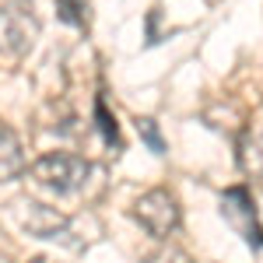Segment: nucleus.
Segmentation results:
<instances>
[{
	"label": "nucleus",
	"mask_w": 263,
	"mask_h": 263,
	"mask_svg": "<svg viewBox=\"0 0 263 263\" xmlns=\"http://www.w3.org/2000/svg\"><path fill=\"white\" fill-rule=\"evenodd\" d=\"M25 172H28L32 190L39 197H46V203L49 200L57 203L84 193V186L91 179V162L81 155H70V151H49L39 162H32Z\"/></svg>",
	"instance_id": "1"
},
{
	"label": "nucleus",
	"mask_w": 263,
	"mask_h": 263,
	"mask_svg": "<svg viewBox=\"0 0 263 263\" xmlns=\"http://www.w3.org/2000/svg\"><path fill=\"white\" fill-rule=\"evenodd\" d=\"M39 39V18L25 0H4L0 4V57L21 60Z\"/></svg>",
	"instance_id": "2"
},
{
	"label": "nucleus",
	"mask_w": 263,
	"mask_h": 263,
	"mask_svg": "<svg viewBox=\"0 0 263 263\" xmlns=\"http://www.w3.org/2000/svg\"><path fill=\"white\" fill-rule=\"evenodd\" d=\"M18 221L28 235L46 239V242H63L70 249H81V239H74V224L60 207L46 200H21L18 203Z\"/></svg>",
	"instance_id": "3"
},
{
	"label": "nucleus",
	"mask_w": 263,
	"mask_h": 263,
	"mask_svg": "<svg viewBox=\"0 0 263 263\" xmlns=\"http://www.w3.org/2000/svg\"><path fill=\"white\" fill-rule=\"evenodd\" d=\"M134 218L141 221V228L155 239H168L182 221V211H179V200L168 193V190H147L137 197L134 203Z\"/></svg>",
	"instance_id": "4"
},
{
	"label": "nucleus",
	"mask_w": 263,
	"mask_h": 263,
	"mask_svg": "<svg viewBox=\"0 0 263 263\" xmlns=\"http://www.w3.org/2000/svg\"><path fill=\"white\" fill-rule=\"evenodd\" d=\"M221 218L246 242L253 246H263V224H260V214H256V203H253V193L246 186H228L221 193Z\"/></svg>",
	"instance_id": "5"
},
{
	"label": "nucleus",
	"mask_w": 263,
	"mask_h": 263,
	"mask_svg": "<svg viewBox=\"0 0 263 263\" xmlns=\"http://www.w3.org/2000/svg\"><path fill=\"white\" fill-rule=\"evenodd\" d=\"M25 168H28L25 144L7 123L0 120V182H14L18 176H25Z\"/></svg>",
	"instance_id": "6"
},
{
	"label": "nucleus",
	"mask_w": 263,
	"mask_h": 263,
	"mask_svg": "<svg viewBox=\"0 0 263 263\" xmlns=\"http://www.w3.org/2000/svg\"><path fill=\"white\" fill-rule=\"evenodd\" d=\"M95 126H99L105 147H116V151H120V123H116L112 112H109L105 99H95Z\"/></svg>",
	"instance_id": "7"
},
{
	"label": "nucleus",
	"mask_w": 263,
	"mask_h": 263,
	"mask_svg": "<svg viewBox=\"0 0 263 263\" xmlns=\"http://www.w3.org/2000/svg\"><path fill=\"white\" fill-rule=\"evenodd\" d=\"M242 168L246 176H253V179H263V130L260 134H253L249 141L242 144Z\"/></svg>",
	"instance_id": "8"
},
{
	"label": "nucleus",
	"mask_w": 263,
	"mask_h": 263,
	"mask_svg": "<svg viewBox=\"0 0 263 263\" xmlns=\"http://www.w3.org/2000/svg\"><path fill=\"white\" fill-rule=\"evenodd\" d=\"M57 11H60V18L67 25H74V28H88L91 25V7H88V0H57Z\"/></svg>",
	"instance_id": "9"
},
{
	"label": "nucleus",
	"mask_w": 263,
	"mask_h": 263,
	"mask_svg": "<svg viewBox=\"0 0 263 263\" xmlns=\"http://www.w3.org/2000/svg\"><path fill=\"white\" fill-rule=\"evenodd\" d=\"M137 134H141V141L155 151V155H165V141H162V134H158V123L155 120H137Z\"/></svg>",
	"instance_id": "10"
},
{
	"label": "nucleus",
	"mask_w": 263,
	"mask_h": 263,
	"mask_svg": "<svg viewBox=\"0 0 263 263\" xmlns=\"http://www.w3.org/2000/svg\"><path fill=\"white\" fill-rule=\"evenodd\" d=\"M147 263H193V256L182 253V249H176V246H162V249H155V253L147 256Z\"/></svg>",
	"instance_id": "11"
},
{
	"label": "nucleus",
	"mask_w": 263,
	"mask_h": 263,
	"mask_svg": "<svg viewBox=\"0 0 263 263\" xmlns=\"http://www.w3.org/2000/svg\"><path fill=\"white\" fill-rule=\"evenodd\" d=\"M28 263H53V260H46V256H35V260H28Z\"/></svg>",
	"instance_id": "12"
},
{
	"label": "nucleus",
	"mask_w": 263,
	"mask_h": 263,
	"mask_svg": "<svg viewBox=\"0 0 263 263\" xmlns=\"http://www.w3.org/2000/svg\"><path fill=\"white\" fill-rule=\"evenodd\" d=\"M0 263H11V260H7V256H0Z\"/></svg>",
	"instance_id": "13"
}]
</instances>
